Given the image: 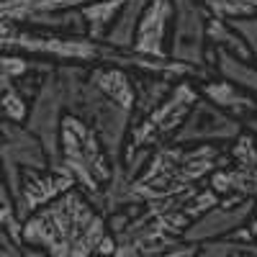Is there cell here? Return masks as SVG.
Masks as SVG:
<instances>
[{"mask_svg":"<svg viewBox=\"0 0 257 257\" xmlns=\"http://www.w3.org/2000/svg\"><path fill=\"white\" fill-rule=\"evenodd\" d=\"M24 239L49 257L116 254L108 216L77 185L31 213L24 224Z\"/></svg>","mask_w":257,"mask_h":257,"instance_id":"obj_1","label":"cell"},{"mask_svg":"<svg viewBox=\"0 0 257 257\" xmlns=\"http://www.w3.org/2000/svg\"><path fill=\"white\" fill-rule=\"evenodd\" d=\"M229 144H175L152 149V157L128 188V203H144L208 183L211 173L229 162ZM126 203V206H128Z\"/></svg>","mask_w":257,"mask_h":257,"instance_id":"obj_2","label":"cell"},{"mask_svg":"<svg viewBox=\"0 0 257 257\" xmlns=\"http://www.w3.org/2000/svg\"><path fill=\"white\" fill-rule=\"evenodd\" d=\"M57 75L64 88L67 113L85 118L95 128L113 162L123 160L128 128H132V113L88 80V64L57 62Z\"/></svg>","mask_w":257,"mask_h":257,"instance_id":"obj_3","label":"cell"},{"mask_svg":"<svg viewBox=\"0 0 257 257\" xmlns=\"http://www.w3.org/2000/svg\"><path fill=\"white\" fill-rule=\"evenodd\" d=\"M59 170L70 173L77 188L88 193L95 206L100 203L103 188L108 185L113 175V160L108 155V149H105L100 134L85 118L75 113H64V121H62Z\"/></svg>","mask_w":257,"mask_h":257,"instance_id":"obj_4","label":"cell"},{"mask_svg":"<svg viewBox=\"0 0 257 257\" xmlns=\"http://www.w3.org/2000/svg\"><path fill=\"white\" fill-rule=\"evenodd\" d=\"M201 98V88L198 80L193 77H180L170 95L157 105L152 113H147L144 118L134 121L128 128V139H126V155H134L139 149H155L160 144L173 142V137L180 132V126L185 123L190 108L196 105V100Z\"/></svg>","mask_w":257,"mask_h":257,"instance_id":"obj_5","label":"cell"},{"mask_svg":"<svg viewBox=\"0 0 257 257\" xmlns=\"http://www.w3.org/2000/svg\"><path fill=\"white\" fill-rule=\"evenodd\" d=\"M175 24L170 36V57L188 62L193 67L213 70V52L208 47V8L201 0H173Z\"/></svg>","mask_w":257,"mask_h":257,"instance_id":"obj_6","label":"cell"},{"mask_svg":"<svg viewBox=\"0 0 257 257\" xmlns=\"http://www.w3.org/2000/svg\"><path fill=\"white\" fill-rule=\"evenodd\" d=\"M3 185L16 198L21 193V178L26 167H52L47 147L26 123H16L3 118Z\"/></svg>","mask_w":257,"mask_h":257,"instance_id":"obj_7","label":"cell"},{"mask_svg":"<svg viewBox=\"0 0 257 257\" xmlns=\"http://www.w3.org/2000/svg\"><path fill=\"white\" fill-rule=\"evenodd\" d=\"M67 113L64 105V88L62 80L57 75V67L44 77L41 88L36 90L31 100V111L26 118V126L41 139V144L47 147L52 167H59V134H62V121Z\"/></svg>","mask_w":257,"mask_h":257,"instance_id":"obj_8","label":"cell"},{"mask_svg":"<svg viewBox=\"0 0 257 257\" xmlns=\"http://www.w3.org/2000/svg\"><path fill=\"white\" fill-rule=\"evenodd\" d=\"M244 132V123L234 118L221 105L201 95L190 108L180 132L173 137L175 144H231Z\"/></svg>","mask_w":257,"mask_h":257,"instance_id":"obj_9","label":"cell"},{"mask_svg":"<svg viewBox=\"0 0 257 257\" xmlns=\"http://www.w3.org/2000/svg\"><path fill=\"white\" fill-rule=\"evenodd\" d=\"M254 213V198H221L213 208H208L203 216H198L193 221L183 239L185 242H206V239H216V237H226L229 231H234L237 226L249 224Z\"/></svg>","mask_w":257,"mask_h":257,"instance_id":"obj_10","label":"cell"},{"mask_svg":"<svg viewBox=\"0 0 257 257\" xmlns=\"http://www.w3.org/2000/svg\"><path fill=\"white\" fill-rule=\"evenodd\" d=\"M75 185V178L59 167H26L24 178H21V193L13 198L21 219L26 221L36 208L47 206L49 201H54Z\"/></svg>","mask_w":257,"mask_h":257,"instance_id":"obj_11","label":"cell"},{"mask_svg":"<svg viewBox=\"0 0 257 257\" xmlns=\"http://www.w3.org/2000/svg\"><path fill=\"white\" fill-rule=\"evenodd\" d=\"M175 24L173 0H149L134 39V49L149 57H170V36Z\"/></svg>","mask_w":257,"mask_h":257,"instance_id":"obj_12","label":"cell"},{"mask_svg":"<svg viewBox=\"0 0 257 257\" xmlns=\"http://www.w3.org/2000/svg\"><path fill=\"white\" fill-rule=\"evenodd\" d=\"M201 95H206L208 100H213L216 105H221L224 111H229L234 118H239L242 123L252 116H257V93L234 85L224 77H208L203 82H198Z\"/></svg>","mask_w":257,"mask_h":257,"instance_id":"obj_13","label":"cell"},{"mask_svg":"<svg viewBox=\"0 0 257 257\" xmlns=\"http://www.w3.org/2000/svg\"><path fill=\"white\" fill-rule=\"evenodd\" d=\"M88 80L103 90L111 100L134 116V103H137V88H134V72L118 67V64H90L88 67Z\"/></svg>","mask_w":257,"mask_h":257,"instance_id":"obj_14","label":"cell"},{"mask_svg":"<svg viewBox=\"0 0 257 257\" xmlns=\"http://www.w3.org/2000/svg\"><path fill=\"white\" fill-rule=\"evenodd\" d=\"M178 80L170 75H152V72H134V88H137V103H134V116L132 123L152 113L157 105L170 95L173 85Z\"/></svg>","mask_w":257,"mask_h":257,"instance_id":"obj_15","label":"cell"},{"mask_svg":"<svg viewBox=\"0 0 257 257\" xmlns=\"http://www.w3.org/2000/svg\"><path fill=\"white\" fill-rule=\"evenodd\" d=\"M88 3H93V0H3V6H0V21L24 24L29 16H36V13L70 11V8H82Z\"/></svg>","mask_w":257,"mask_h":257,"instance_id":"obj_16","label":"cell"},{"mask_svg":"<svg viewBox=\"0 0 257 257\" xmlns=\"http://www.w3.org/2000/svg\"><path fill=\"white\" fill-rule=\"evenodd\" d=\"M211 52H213V70H216L219 77L257 93V59H242L219 49H211Z\"/></svg>","mask_w":257,"mask_h":257,"instance_id":"obj_17","label":"cell"},{"mask_svg":"<svg viewBox=\"0 0 257 257\" xmlns=\"http://www.w3.org/2000/svg\"><path fill=\"white\" fill-rule=\"evenodd\" d=\"M149 0H126L118 18L113 21L111 31L105 34V41L121 49H134V39H137V29H139V18L144 13Z\"/></svg>","mask_w":257,"mask_h":257,"instance_id":"obj_18","label":"cell"},{"mask_svg":"<svg viewBox=\"0 0 257 257\" xmlns=\"http://www.w3.org/2000/svg\"><path fill=\"white\" fill-rule=\"evenodd\" d=\"M208 47L219 49V52H229V54L242 57V59H254L249 44L239 36V31L234 29L229 21L216 18V16L208 18Z\"/></svg>","mask_w":257,"mask_h":257,"instance_id":"obj_19","label":"cell"},{"mask_svg":"<svg viewBox=\"0 0 257 257\" xmlns=\"http://www.w3.org/2000/svg\"><path fill=\"white\" fill-rule=\"evenodd\" d=\"M123 3L126 0H93V3L82 6L80 11H82V18H85V26H88V36L105 41V34L111 31Z\"/></svg>","mask_w":257,"mask_h":257,"instance_id":"obj_20","label":"cell"},{"mask_svg":"<svg viewBox=\"0 0 257 257\" xmlns=\"http://www.w3.org/2000/svg\"><path fill=\"white\" fill-rule=\"evenodd\" d=\"M24 26L34 29H49V31H70V34H88L85 18L80 8L70 11H49V13H36L24 21Z\"/></svg>","mask_w":257,"mask_h":257,"instance_id":"obj_21","label":"cell"},{"mask_svg":"<svg viewBox=\"0 0 257 257\" xmlns=\"http://www.w3.org/2000/svg\"><path fill=\"white\" fill-rule=\"evenodd\" d=\"M0 103H3V118L26 123L29 111H31V98L21 90V85L13 77L0 75Z\"/></svg>","mask_w":257,"mask_h":257,"instance_id":"obj_22","label":"cell"},{"mask_svg":"<svg viewBox=\"0 0 257 257\" xmlns=\"http://www.w3.org/2000/svg\"><path fill=\"white\" fill-rule=\"evenodd\" d=\"M201 254L211 257H234V254H257V242H244L234 237H216L201 242Z\"/></svg>","mask_w":257,"mask_h":257,"instance_id":"obj_23","label":"cell"},{"mask_svg":"<svg viewBox=\"0 0 257 257\" xmlns=\"http://www.w3.org/2000/svg\"><path fill=\"white\" fill-rule=\"evenodd\" d=\"M211 16L224 21H237L247 16H257V0H201Z\"/></svg>","mask_w":257,"mask_h":257,"instance_id":"obj_24","label":"cell"},{"mask_svg":"<svg viewBox=\"0 0 257 257\" xmlns=\"http://www.w3.org/2000/svg\"><path fill=\"white\" fill-rule=\"evenodd\" d=\"M229 24L239 31V36L249 44L254 59H257V16H247V18H237V21H229Z\"/></svg>","mask_w":257,"mask_h":257,"instance_id":"obj_25","label":"cell"},{"mask_svg":"<svg viewBox=\"0 0 257 257\" xmlns=\"http://www.w3.org/2000/svg\"><path fill=\"white\" fill-rule=\"evenodd\" d=\"M247 198H254L257 201V170L249 175V180H247Z\"/></svg>","mask_w":257,"mask_h":257,"instance_id":"obj_26","label":"cell"},{"mask_svg":"<svg viewBox=\"0 0 257 257\" xmlns=\"http://www.w3.org/2000/svg\"><path fill=\"white\" fill-rule=\"evenodd\" d=\"M244 128H247V132H252V134L257 137V116L247 118V121H244Z\"/></svg>","mask_w":257,"mask_h":257,"instance_id":"obj_27","label":"cell"},{"mask_svg":"<svg viewBox=\"0 0 257 257\" xmlns=\"http://www.w3.org/2000/svg\"><path fill=\"white\" fill-rule=\"evenodd\" d=\"M249 229H252L254 239H257V201H254V213H252V219H249Z\"/></svg>","mask_w":257,"mask_h":257,"instance_id":"obj_28","label":"cell"}]
</instances>
